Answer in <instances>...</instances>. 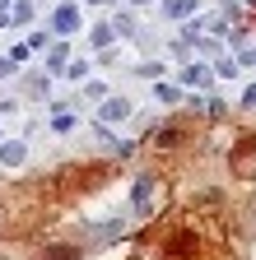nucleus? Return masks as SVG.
Here are the masks:
<instances>
[{
  "instance_id": "7",
  "label": "nucleus",
  "mask_w": 256,
  "mask_h": 260,
  "mask_svg": "<svg viewBox=\"0 0 256 260\" xmlns=\"http://www.w3.org/2000/svg\"><path fill=\"white\" fill-rule=\"evenodd\" d=\"M196 5H201V0H163V14H168V19H191V14H196Z\"/></svg>"
},
{
  "instance_id": "16",
  "label": "nucleus",
  "mask_w": 256,
  "mask_h": 260,
  "mask_svg": "<svg viewBox=\"0 0 256 260\" xmlns=\"http://www.w3.org/2000/svg\"><path fill=\"white\" fill-rule=\"evenodd\" d=\"M23 88H28V98H47V79H42V75H38V79H28Z\"/></svg>"
},
{
  "instance_id": "2",
  "label": "nucleus",
  "mask_w": 256,
  "mask_h": 260,
  "mask_svg": "<svg viewBox=\"0 0 256 260\" xmlns=\"http://www.w3.org/2000/svg\"><path fill=\"white\" fill-rule=\"evenodd\" d=\"M214 79H219V70H214V65H205V60H196V65H186V75H182V84L186 88H214Z\"/></svg>"
},
{
  "instance_id": "4",
  "label": "nucleus",
  "mask_w": 256,
  "mask_h": 260,
  "mask_svg": "<svg viewBox=\"0 0 256 260\" xmlns=\"http://www.w3.org/2000/svg\"><path fill=\"white\" fill-rule=\"evenodd\" d=\"M131 116V98H103V121H126Z\"/></svg>"
},
{
  "instance_id": "15",
  "label": "nucleus",
  "mask_w": 256,
  "mask_h": 260,
  "mask_svg": "<svg viewBox=\"0 0 256 260\" xmlns=\"http://www.w3.org/2000/svg\"><path fill=\"white\" fill-rule=\"evenodd\" d=\"M47 260H79V251H75V246H51Z\"/></svg>"
},
{
  "instance_id": "17",
  "label": "nucleus",
  "mask_w": 256,
  "mask_h": 260,
  "mask_svg": "<svg viewBox=\"0 0 256 260\" xmlns=\"http://www.w3.org/2000/svg\"><path fill=\"white\" fill-rule=\"evenodd\" d=\"M28 19H33V5H28V0H19V5H14V23H28Z\"/></svg>"
},
{
  "instance_id": "6",
  "label": "nucleus",
  "mask_w": 256,
  "mask_h": 260,
  "mask_svg": "<svg viewBox=\"0 0 256 260\" xmlns=\"http://www.w3.org/2000/svg\"><path fill=\"white\" fill-rule=\"evenodd\" d=\"M154 103H163V107H177V103H182V84H168V79H158V84H154Z\"/></svg>"
},
{
  "instance_id": "19",
  "label": "nucleus",
  "mask_w": 256,
  "mask_h": 260,
  "mask_svg": "<svg viewBox=\"0 0 256 260\" xmlns=\"http://www.w3.org/2000/svg\"><path fill=\"white\" fill-rule=\"evenodd\" d=\"M10 60H14V65H23V60H28V47H23V42H19V47H10Z\"/></svg>"
},
{
  "instance_id": "22",
  "label": "nucleus",
  "mask_w": 256,
  "mask_h": 260,
  "mask_svg": "<svg viewBox=\"0 0 256 260\" xmlns=\"http://www.w3.org/2000/svg\"><path fill=\"white\" fill-rule=\"evenodd\" d=\"M89 5H103V0H89Z\"/></svg>"
},
{
  "instance_id": "9",
  "label": "nucleus",
  "mask_w": 256,
  "mask_h": 260,
  "mask_svg": "<svg viewBox=\"0 0 256 260\" xmlns=\"http://www.w3.org/2000/svg\"><path fill=\"white\" fill-rule=\"evenodd\" d=\"M126 233V218H112V223H98L93 228V242H117Z\"/></svg>"
},
{
  "instance_id": "1",
  "label": "nucleus",
  "mask_w": 256,
  "mask_h": 260,
  "mask_svg": "<svg viewBox=\"0 0 256 260\" xmlns=\"http://www.w3.org/2000/svg\"><path fill=\"white\" fill-rule=\"evenodd\" d=\"M149 195H154V177H135V186H131V214H135V218H145V214L154 209Z\"/></svg>"
},
{
  "instance_id": "21",
  "label": "nucleus",
  "mask_w": 256,
  "mask_h": 260,
  "mask_svg": "<svg viewBox=\"0 0 256 260\" xmlns=\"http://www.w3.org/2000/svg\"><path fill=\"white\" fill-rule=\"evenodd\" d=\"M10 65H14V60H0V79H5V75H10Z\"/></svg>"
},
{
  "instance_id": "18",
  "label": "nucleus",
  "mask_w": 256,
  "mask_h": 260,
  "mask_svg": "<svg viewBox=\"0 0 256 260\" xmlns=\"http://www.w3.org/2000/svg\"><path fill=\"white\" fill-rule=\"evenodd\" d=\"M66 75H70V79H89V65H84V60H70Z\"/></svg>"
},
{
  "instance_id": "13",
  "label": "nucleus",
  "mask_w": 256,
  "mask_h": 260,
  "mask_svg": "<svg viewBox=\"0 0 256 260\" xmlns=\"http://www.w3.org/2000/svg\"><path fill=\"white\" fill-rule=\"evenodd\" d=\"M84 98H93V103H103V98H107V84H103V79H84Z\"/></svg>"
},
{
  "instance_id": "11",
  "label": "nucleus",
  "mask_w": 256,
  "mask_h": 260,
  "mask_svg": "<svg viewBox=\"0 0 256 260\" xmlns=\"http://www.w3.org/2000/svg\"><path fill=\"white\" fill-rule=\"evenodd\" d=\"M75 125H79V121H75V112H70V107H61V112L51 116V130H56V135H70Z\"/></svg>"
},
{
  "instance_id": "23",
  "label": "nucleus",
  "mask_w": 256,
  "mask_h": 260,
  "mask_svg": "<svg viewBox=\"0 0 256 260\" xmlns=\"http://www.w3.org/2000/svg\"><path fill=\"white\" fill-rule=\"evenodd\" d=\"M0 260H10V255H0Z\"/></svg>"
},
{
  "instance_id": "20",
  "label": "nucleus",
  "mask_w": 256,
  "mask_h": 260,
  "mask_svg": "<svg viewBox=\"0 0 256 260\" xmlns=\"http://www.w3.org/2000/svg\"><path fill=\"white\" fill-rule=\"evenodd\" d=\"M242 107H256V84H251V88H242Z\"/></svg>"
},
{
  "instance_id": "14",
  "label": "nucleus",
  "mask_w": 256,
  "mask_h": 260,
  "mask_svg": "<svg viewBox=\"0 0 256 260\" xmlns=\"http://www.w3.org/2000/svg\"><path fill=\"white\" fill-rule=\"evenodd\" d=\"M214 70H219L223 79H233V75H238V56H219V60H214Z\"/></svg>"
},
{
  "instance_id": "5",
  "label": "nucleus",
  "mask_w": 256,
  "mask_h": 260,
  "mask_svg": "<svg viewBox=\"0 0 256 260\" xmlns=\"http://www.w3.org/2000/svg\"><path fill=\"white\" fill-rule=\"evenodd\" d=\"M51 28L61 32V38H66V32H75V28H79V10H75V5H61L56 19H51Z\"/></svg>"
},
{
  "instance_id": "12",
  "label": "nucleus",
  "mask_w": 256,
  "mask_h": 260,
  "mask_svg": "<svg viewBox=\"0 0 256 260\" xmlns=\"http://www.w3.org/2000/svg\"><path fill=\"white\" fill-rule=\"evenodd\" d=\"M233 56H238V65H242V70H251V65H256V47H247L242 38H238V47H233Z\"/></svg>"
},
{
  "instance_id": "3",
  "label": "nucleus",
  "mask_w": 256,
  "mask_h": 260,
  "mask_svg": "<svg viewBox=\"0 0 256 260\" xmlns=\"http://www.w3.org/2000/svg\"><path fill=\"white\" fill-rule=\"evenodd\" d=\"M0 162L5 168H23L28 162V140H0Z\"/></svg>"
},
{
  "instance_id": "8",
  "label": "nucleus",
  "mask_w": 256,
  "mask_h": 260,
  "mask_svg": "<svg viewBox=\"0 0 256 260\" xmlns=\"http://www.w3.org/2000/svg\"><path fill=\"white\" fill-rule=\"evenodd\" d=\"M66 65H70V47L56 42V51H47V75H61Z\"/></svg>"
},
{
  "instance_id": "10",
  "label": "nucleus",
  "mask_w": 256,
  "mask_h": 260,
  "mask_svg": "<svg viewBox=\"0 0 256 260\" xmlns=\"http://www.w3.org/2000/svg\"><path fill=\"white\" fill-rule=\"evenodd\" d=\"M112 38H117V23H93V32H89V42L103 47V51L112 47Z\"/></svg>"
}]
</instances>
